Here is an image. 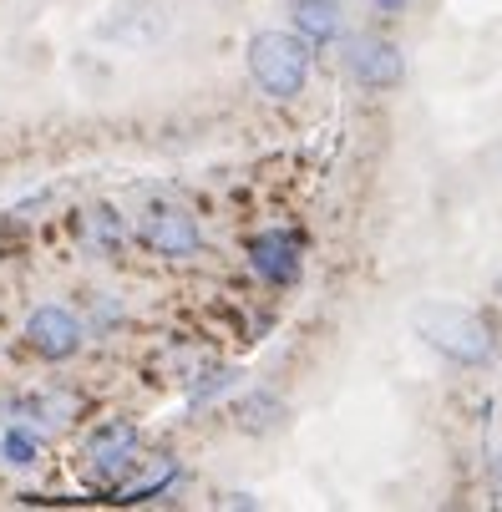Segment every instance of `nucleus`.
Instances as JSON below:
<instances>
[{"label":"nucleus","instance_id":"f257e3e1","mask_svg":"<svg viewBox=\"0 0 502 512\" xmlns=\"http://www.w3.org/2000/svg\"><path fill=\"white\" fill-rule=\"evenodd\" d=\"M315 51L300 31H254L244 46V71L259 97L269 102H300L310 87Z\"/></svg>","mask_w":502,"mask_h":512},{"label":"nucleus","instance_id":"f03ea898","mask_svg":"<svg viewBox=\"0 0 502 512\" xmlns=\"http://www.w3.org/2000/svg\"><path fill=\"white\" fill-rule=\"evenodd\" d=\"M411 330L426 350H437L447 365H462V371H477V365L492 360L497 340H492V325L477 315V310H462V305H447V300H426L411 310Z\"/></svg>","mask_w":502,"mask_h":512},{"label":"nucleus","instance_id":"7ed1b4c3","mask_svg":"<svg viewBox=\"0 0 502 512\" xmlns=\"http://www.w3.org/2000/svg\"><path fill=\"white\" fill-rule=\"evenodd\" d=\"M137 239L148 244V254H158L168 264H183V259L203 254V229L183 203H153L137 224Z\"/></svg>","mask_w":502,"mask_h":512},{"label":"nucleus","instance_id":"20e7f679","mask_svg":"<svg viewBox=\"0 0 502 512\" xmlns=\"http://www.w3.org/2000/svg\"><path fill=\"white\" fill-rule=\"evenodd\" d=\"M345 71L355 87L366 92H396L406 82V56L391 36H376V31H361L345 41Z\"/></svg>","mask_w":502,"mask_h":512},{"label":"nucleus","instance_id":"39448f33","mask_svg":"<svg viewBox=\"0 0 502 512\" xmlns=\"http://www.w3.org/2000/svg\"><path fill=\"white\" fill-rule=\"evenodd\" d=\"M26 345L41 360L61 365V360H71V355L87 345V325H82L77 310H66V305H36L26 315Z\"/></svg>","mask_w":502,"mask_h":512},{"label":"nucleus","instance_id":"423d86ee","mask_svg":"<svg viewBox=\"0 0 502 512\" xmlns=\"http://www.w3.org/2000/svg\"><path fill=\"white\" fill-rule=\"evenodd\" d=\"M290 31H300L310 46H335L345 36V6L340 0H290Z\"/></svg>","mask_w":502,"mask_h":512},{"label":"nucleus","instance_id":"0eeeda50","mask_svg":"<svg viewBox=\"0 0 502 512\" xmlns=\"http://www.w3.org/2000/svg\"><path fill=\"white\" fill-rule=\"evenodd\" d=\"M249 264L269 284H295L300 279V244L290 234H259L249 244Z\"/></svg>","mask_w":502,"mask_h":512},{"label":"nucleus","instance_id":"6e6552de","mask_svg":"<svg viewBox=\"0 0 502 512\" xmlns=\"http://www.w3.org/2000/svg\"><path fill=\"white\" fill-rule=\"evenodd\" d=\"M87 457H92V467L97 472H122L132 457H137V431L127 426V421H112V426H102L92 442H87Z\"/></svg>","mask_w":502,"mask_h":512},{"label":"nucleus","instance_id":"1a4fd4ad","mask_svg":"<svg viewBox=\"0 0 502 512\" xmlns=\"http://www.w3.org/2000/svg\"><path fill=\"white\" fill-rule=\"evenodd\" d=\"M0 452H6L11 467H31V462H36V442H31L26 431H11L6 442H0Z\"/></svg>","mask_w":502,"mask_h":512},{"label":"nucleus","instance_id":"9d476101","mask_svg":"<svg viewBox=\"0 0 502 512\" xmlns=\"http://www.w3.org/2000/svg\"><path fill=\"white\" fill-rule=\"evenodd\" d=\"M371 6H376V11H386V16H401V11L411 6V0H371Z\"/></svg>","mask_w":502,"mask_h":512},{"label":"nucleus","instance_id":"9b49d317","mask_svg":"<svg viewBox=\"0 0 502 512\" xmlns=\"http://www.w3.org/2000/svg\"><path fill=\"white\" fill-rule=\"evenodd\" d=\"M492 487H497V497H502V447L492 452Z\"/></svg>","mask_w":502,"mask_h":512},{"label":"nucleus","instance_id":"f8f14e48","mask_svg":"<svg viewBox=\"0 0 502 512\" xmlns=\"http://www.w3.org/2000/svg\"><path fill=\"white\" fill-rule=\"evenodd\" d=\"M497 300H502V274H497Z\"/></svg>","mask_w":502,"mask_h":512}]
</instances>
